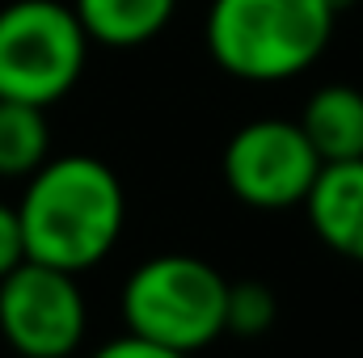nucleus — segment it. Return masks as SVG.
<instances>
[{"mask_svg": "<svg viewBox=\"0 0 363 358\" xmlns=\"http://www.w3.org/2000/svg\"><path fill=\"white\" fill-rule=\"evenodd\" d=\"M26 258L85 274L118 245L127 224V194L114 169L97 156H47L17 202Z\"/></svg>", "mask_w": 363, "mask_h": 358, "instance_id": "1", "label": "nucleus"}, {"mask_svg": "<svg viewBox=\"0 0 363 358\" xmlns=\"http://www.w3.org/2000/svg\"><path fill=\"white\" fill-rule=\"evenodd\" d=\"M330 0H211L207 51L250 85H274L308 72L334 38Z\"/></svg>", "mask_w": 363, "mask_h": 358, "instance_id": "2", "label": "nucleus"}, {"mask_svg": "<svg viewBox=\"0 0 363 358\" xmlns=\"http://www.w3.org/2000/svg\"><path fill=\"white\" fill-rule=\"evenodd\" d=\"M228 278L194 253L148 258L123 282L127 333L178 354H199L224 337Z\"/></svg>", "mask_w": 363, "mask_h": 358, "instance_id": "3", "label": "nucleus"}, {"mask_svg": "<svg viewBox=\"0 0 363 358\" xmlns=\"http://www.w3.org/2000/svg\"><path fill=\"white\" fill-rule=\"evenodd\" d=\"M89 59V34L72 4L13 0L0 8V97L55 105L77 89Z\"/></svg>", "mask_w": 363, "mask_h": 358, "instance_id": "4", "label": "nucleus"}, {"mask_svg": "<svg viewBox=\"0 0 363 358\" xmlns=\"http://www.w3.org/2000/svg\"><path fill=\"white\" fill-rule=\"evenodd\" d=\"M85 295L77 274L21 262L0 278V337L21 358H68L85 342Z\"/></svg>", "mask_w": 363, "mask_h": 358, "instance_id": "5", "label": "nucleus"}, {"mask_svg": "<svg viewBox=\"0 0 363 358\" xmlns=\"http://www.w3.org/2000/svg\"><path fill=\"white\" fill-rule=\"evenodd\" d=\"M224 181L254 211H291L304 207L313 181L321 173V156L308 135L291 118H254L233 131L224 148Z\"/></svg>", "mask_w": 363, "mask_h": 358, "instance_id": "6", "label": "nucleus"}, {"mask_svg": "<svg viewBox=\"0 0 363 358\" xmlns=\"http://www.w3.org/2000/svg\"><path fill=\"white\" fill-rule=\"evenodd\" d=\"M304 215L330 253L363 262V156L321 165L304 198Z\"/></svg>", "mask_w": 363, "mask_h": 358, "instance_id": "7", "label": "nucleus"}, {"mask_svg": "<svg viewBox=\"0 0 363 358\" xmlns=\"http://www.w3.org/2000/svg\"><path fill=\"white\" fill-rule=\"evenodd\" d=\"M300 131L308 135L321 165L363 156V93L355 85H325L300 110Z\"/></svg>", "mask_w": 363, "mask_h": 358, "instance_id": "8", "label": "nucleus"}, {"mask_svg": "<svg viewBox=\"0 0 363 358\" xmlns=\"http://www.w3.org/2000/svg\"><path fill=\"white\" fill-rule=\"evenodd\" d=\"M178 0H72V13L81 17L89 42L127 51L152 42L174 21Z\"/></svg>", "mask_w": 363, "mask_h": 358, "instance_id": "9", "label": "nucleus"}, {"mask_svg": "<svg viewBox=\"0 0 363 358\" xmlns=\"http://www.w3.org/2000/svg\"><path fill=\"white\" fill-rule=\"evenodd\" d=\"M47 156H51L47 110L0 97V178H30Z\"/></svg>", "mask_w": 363, "mask_h": 358, "instance_id": "10", "label": "nucleus"}, {"mask_svg": "<svg viewBox=\"0 0 363 358\" xmlns=\"http://www.w3.org/2000/svg\"><path fill=\"white\" fill-rule=\"evenodd\" d=\"M274 316H279V299L267 282H258V278L228 282V299H224V333L228 337H241V342L267 337L274 329Z\"/></svg>", "mask_w": 363, "mask_h": 358, "instance_id": "11", "label": "nucleus"}, {"mask_svg": "<svg viewBox=\"0 0 363 358\" xmlns=\"http://www.w3.org/2000/svg\"><path fill=\"white\" fill-rule=\"evenodd\" d=\"M26 262V236H21V219H17V207L0 202V278L13 266Z\"/></svg>", "mask_w": 363, "mask_h": 358, "instance_id": "12", "label": "nucleus"}, {"mask_svg": "<svg viewBox=\"0 0 363 358\" xmlns=\"http://www.w3.org/2000/svg\"><path fill=\"white\" fill-rule=\"evenodd\" d=\"M89 358H190V354L165 350V346H157V342H144V337L127 333V337H114V342L97 346V350H93Z\"/></svg>", "mask_w": 363, "mask_h": 358, "instance_id": "13", "label": "nucleus"}, {"mask_svg": "<svg viewBox=\"0 0 363 358\" xmlns=\"http://www.w3.org/2000/svg\"><path fill=\"white\" fill-rule=\"evenodd\" d=\"M330 4H334V8H338V13H342V8H351V4H355V0H330Z\"/></svg>", "mask_w": 363, "mask_h": 358, "instance_id": "14", "label": "nucleus"}]
</instances>
